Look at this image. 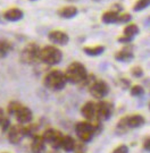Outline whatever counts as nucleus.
<instances>
[{"label": "nucleus", "instance_id": "393cba45", "mask_svg": "<svg viewBox=\"0 0 150 153\" xmlns=\"http://www.w3.org/2000/svg\"><path fill=\"white\" fill-rule=\"evenodd\" d=\"M131 90H130V93H131V95L132 97H141L143 93H145V88H142L141 85H133V86H131Z\"/></svg>", "mask_w": 150, "mask_h": 153}, {"label": "nucleus", "instance_id": "9b49d317", "mask_svg": "<svg viewBox=\"0 0 150 153\" xmlns=\"http://www.w3.org/2000/svg\"><path fill=\"white\" fill-rule=\"evenodd\" d=\"M48 39L51 43L57 44V45H66L69 42V36L66 32L60 31V30H54L49 32Z\"/></svg>", "mask_w": 150, "mask_h": 153}, {"label": "nucleus", "instance_id": "412c9836", "mask_svg": "<svg viewBox=\"0 0 150 153\" xmlns=\"http://www.w3.org/2000/svg\"><path fill=\"white\" fill-rule=\"evenodd\" d=\"M84 53H87L88 56H91V57H97V56H100L104 53L105 51V47L104 45H93V47H84L83 48Z\"/></svg>", "mask_w": 150, "mask_h": 153}, {"label": "nucleus", "instance_id": "2eb2a0df", "mask_svg": "<svg viewBox=\"0 0 150 153\" xmlns=\"http://www.w3.org/2000/svg\"><path fill=\"white\" fill-rule=\"evenodd\" d=\"M46 150V142L41 135H34L32 136L31 142V152L32 153H43Z\"/></svg>", "mask_w": 150, "mask_h": 153}, {"label": "nucleus", "instance_id": "a878e982", "mask_svg": "<svg viewBox=\"0 0 150 153\" xmlns=\"http://www.w3.org/2000/svg\"><path fill=\"white\" fill-rule=\"evenodd\" d=\"M131 74L135 78H140V77L143 76V68L140 66H134L131 68Z\"/></svg>", "mask_w": 150, "mask_h": 153}, {"label": "nucleus", "instance_id": "b1692460", "mask_svg": "<svg viewBox=\"0 0 150 153\" xmlns=\"http://www.w3.org/2000/svg\"><path fill=\"white\" fill-rule=\"evenodd\" d=\"M150 6V0H138L133 6L134 11H141Z\"/></svg>", "mask_w": 150, "mask_h": 153}, {"label": "nucleus", "instance_id": "e433bc0d", "mask_svg": "<svg viewBox=\"0 0 150 153\" xmlns=\"http://www.w3.org/2000/svg\"><path fill=\"white\" fill-rule=\"evenodd\" d=\"M2 153H7V152H2Z\"/></svg>", "mask_w": 150, "mask_h": 153}, {"label": "nucleus", "instance_id": "5701e85b", "mask_svg": "<svg viewBox=\"0 0 150 153\" xmlns=\"http://www.w3.org/2000/svg\"><path fill=\"white\" fill-rule=\"evenodd\" d=\"M37 125L35 124H25V125H22V129L23 133H24V136H34L35 135V131H37Z\"/></svg>", "mask_w": 150, "mask_h": 153}, {"label": "nucleus", "instance_id": "f03ea898", "mask_svg": "<svg viewBox=\"0 0 150 153\" xmlns=\"http://www.w3.org/2000/svg\"><path fill=\"white\" fill-rule=\"evenodd\" d=\"M7 112L9 115L14 116L16 118V120L18 121V124H21V125L28 124L33 119L32 110L26 105H23L22 103L16 102V101L9 102L8 107H7Z\"/></svg>", "mask_w": 150, "mask_h": 153}, {"label": "nucleus", "instance_id": "2f4dec72", "mask_svg": "<svg viewBox=\"0 0 150 153\" xmlns=\"http://www.w3.org/2000/svg\"><path fill=\"white\" fill-rule=\"evenodd\" d=\"M6 117V114H5V110L2 109L1 107H0V124H1V121L5 119Z\"/></svg>", "mask_w": 150, "mask_h": 153}, {"label": "nucleus", "instance_id": "7ed1b4c3", "mask_svg": "<svg viewBox=\"0 0 150 153\" xmlns=\"http://www.w3.org/2000/svg\"><path fill=\"white\" fill-rule=\"evenodd\" d=\"M67 79L64 71L59 69H52L43 78V84L46 88H48L51 91H60L66 86Z\"/></svg>", "mask_w": 150, "mask_h": 153}, {"label": "nucleus", "instance_id": "423d86ee", "mask_svg": "<svg viewBox=\"0 0 150 153\" xmlns=\"http://www.w3.org/2000/svg\"><path fill=\"white\" fill-rule=\"evenodd\" d=\"M75 133H76V135L81 142L88 143L93 138V135L96 134V129L90 121H80L75 125Z\"/></svg>", "mask_w": 150, "mask_h": 153}, {"label": "nucleus", "instance_id": "f704fd0d", "mask_svg": "<svg viewBox=\"0 0 150 153\" xmlns=\"http://www.w3.org/2000/svg\"><path fill=\"white\" fill-rule=\"evenodd\" d=\"M149 109H150V102H149Z\"/></svg>", "mask_w": 150, "mask_h": 153}, {"label": "nucleus", "instance_id": "0eeeda50", "mask_svg": "<svg viewBox=\"0 0 150 153\" xmlns=\"http://www.w3.org/2000/svg\"><path fill=\"white\" fill-rule=\"evenodd\" d=\"M89 92L95 99L101 100V99H104L105 97H107V94L109 93V86H108V84L105 81H102V79H96L95 82L90 85Z\"/></svg>", "mask_w": 150, "mask_h": 153}, {"label": "nucleus", "instance_id": "7c9ffc66", "mask_svg": "<svg viewBox=\"0 0 150 153\" xmlns=\"http://www.w3.org/2000/svg\"><path fill=\"white\" fill-rule=\"evenodd\" d=\"M143 149L146 151H150V137H147L143 142Z\"/></svg>", "mask_w": 150, "mask_h": 153}, {"label": "nucleus", "instance_id": "f8f14e48", "mask_svg": "<svg viewBox=\"0 0 150 153\" xmlns=\"http://www.w3.org/2000/svg\"><path fill=\"white\" fill-rule=\"evenodd\" d=\"M81 115L83 116L84 118L88 121H92L97 118L96 115V102L93 101H88L81 107Z\"/></svg>", "mask_w": 150, "mask_h": 153}, {"label": "nucleus", "instance_id": "a211bd4d", "mask_svg": "<svg viewBox=\"0 0 150 153\" xmlns=\"http://www.w3.org/2000/svg\"><path fill=\"white\" fill-rule=\"evenodd\" d=\"M76 146V142L71 135H64L61 138L60 149H63L65 152H73Z\"/></svg>", "mask_w": 150, "mask_h": 153}, {"label": "nucleus", "instance_id": "39448f33", "mask_svg": "<svg viewBox=\"0 0 150 153\" xmlns=\"http://www.w3.org/2000/svg\"><path fill=\"white\" fill-rule=\"evenodd\" d=\"M40 48L37 43H28L21 51V61L23 64H28V65H32L34 62L39 60V53Z\"/></svg>", "mask_w": 150, "mask_h": 153}, {"label": "nucleus", "instance_id": "9d476101", "mask_svg": "<svg viewBox=\"0 0 150 153\" xmlns=\"http://www.w3.org/2000/svg\"><path fill=\"white\" fill-rule=\"evenodd\" d=\"M7 133V138L11 144H19L22 142V140L24 138V133L22 129V125L17 124V125H10V127L8 128Z\"/></svg>", "mask_w": 150, "mask_h": 153}, {"label": "nucleus", "instance_id": "ddd939ff", "mask_svg": "<svg viewBox=\"0 0 150 153\" xmlns=\"http://www.w3.org/2000/svg\"><path fill=\"white\" fill-rule=\"evenodd\" d=\"M115 59L118 61H122V62H128V61L133 60L134 55L133 51H132V45L128 43L125 44V47L122 50H119L118 52L115 53Z\"/></svg>", "mask_w": 150, "mask_h": 153}, {"label": "nucleus", "instance_id": "f3484780", "mask_svg": "<svg viewBox=\"0 0 150 153\" xmlns=\"http://www.w3.org/2000/svg\"><path fill=\"white\" fill-rule=\"evenodd\" d=\"M146 123L143 116L135 114L132 116H126V124L128 128H138L140 126H142Z\"/></svg>", "mask_w": 150, "mask_h": 153}, {"label": "nucleus", "instance_id": "6ab92c4d", "mask_svg": "<svg viewBox=\"0 0 150 153\" xmlns=\"http://www.w3.org/2000/svg\"><path fill=\"white\" fill-rule=\"evenodd\" d=\"M118 15L119 13L115 10H107L101 15V22L104 24H115L118 22Z\"/></svg>", "mask_w": 150, "mask_h": 153}, {"label": "nucleus", "instance_id": "dca6fc26", "mask_svg": "<svg viewBox=\"0 0 150 153\" xmlns=\"http://www.w3.org/2000/svg\"><path fill=\"white\" fill-rule=\"evenodd\" d=\"M58 16L61 18H65V19H71L74 18L78 14V9L75 6H65V7H61L57 11Z\"/></svg>", "mask_w": 150, "mask_h": 153}, {"label": "nucleus", "instance_id": "6e6552de", "mask_svg": "<svg viewBox=\"0 0 150 153\" xmlns=\"http://www.w3.org/2000/svg\"><path fill=\"white\" fill-rule=\"evenodd\" d=\"M41 136L45 140L46 143L50 144L54 149H59L64 134L57 129H54V128H48L43 131V134Z\"/></svg>", "mask_w": 150, "mask_h": 153}, {"label": "nucleus", "instance_id": "4468645a", "mask_svg": "<svg viewBox=\"0 0 150 153\" xmlns=\"http://www.w3.org/2000/svg\"><path fill=\"white\" fill-rule=\"evenodd\" d=\"M24 17V11L17 7H13L4 11V18L8 22H18Z\"/></svg>", "mask_w": 150, "mask_h": 153}, {"label": "nucleus", "instance_id": "473e14b6", "mask_svg": "<svg viewBox=\"0 0 150 153\" xmlns=\"http://www.w3.org/2000/svg\"><path fill=\"white\" fill-rule=\"evenodd\" d=\"M67 1H75V0H67Z\"/></svg>", "mask_w": 150, "mask_h": 153}, {"label": "nucleus", "instance_id": "cd10ccee", "mask_svg": "<svg viewBox=\"0 0 150 153\" xmlns=\"http://www.w3.org/2000/svg\"><path fill=\"white\" fill-rule=\"evenodd\" d=\"M9 127H10V120H9V118L6 116L5 119L1 121V124H0V128H1L2 131H7Z\"/></svg>", "mask_w": 150, "mask_h": 153}, {"label": "nucleus", "instance_id": "c85d7f7f", "mask_svg": "<svg viewBox=\"0 0 150 153\" xmlns=\"http://www.w3.org/2000/svg\"><path fill=\"white\" fill-rule=\"evenodd\" d=\"M113 153H128V148L125 145V144H122V145H118Z\"/></svg>", "mask_w": 150, "mask_h": 153}, {"label": "nucleus", "instance_id": "aec40b11", "mask_svg": "<svg viewBox=\"0 0 150 153\" xmlns=\"http://www.w3.org/2000/svg\"><path fill=\"white\" fill-rule=\"evenodd\" d=\"M139 32H140L139 26L137 24H134V23H131V24H126L125 25V27L123 30V35L133 40L134 36L139 34Z\"/></svg>", "mask_w": 150, "mask_h": 153}, {"label": "nucleus", "instance_id": "c756f323", "mask_svg": "<svg viewBox=\"0 0 150 153\" xmlns=\"http://www.w3.org/2000/svg\"><path fill=\"white\" fill-rule=\"evenodd\" d=\"M119 85L122 86V88H130V79H128V78H122V79H119Z\"/></svg>", "mask_w": 150, "mask_h": 153}, {"label": "nucleus", "instance_id": "f257e3e1", "mask_svg": "<svg viewBox=\"0 0 150 153\" xmlns=\"http://www.w3.org/2000/svg\"><path fill=\"white\" fill-rule=\"evenodd\" d=\"M64 73H65L67 82L75 85H81L89 76V73L87 71L85 66L78 61H74L71 65L67 66L66 71Z\"/></svg>", "mask_w": 150, "mask_h": 153}, {"label": "nucleus", "instance_id": "72a5a7b5", "mask_svg": "<svg viewBox=\"0 0 150 153\" xmlns=\"http://www.w3.org/2000/svg\"><path fill=\"white\" fill-rule=\"evenodd\" d=\"M28 1H37V0H28Z\"/></svg>", "mask_w": 150, "mask_h": 153}, {"label": "nucleus", "instance_id": "c9c22d12", "mask_svg": "<svg viewBox=\"0 0 150 153\" xmlns=\"http://www.w3.org/2000/svg\"><path fill=\"white\" fill-rule=\"evenodd\" d=\"M80 153H84V152H80Z\"/></svg>", "mask_w": 150, "mask_h": 153}, {"label": "nucleus", "instance_id": "4be33fe9", "mask_svg": "<svg viewBox=\"0 0 150 153\" xmlns=\"http://www.w3.org/2000/svg\"><path fill=\"white\" fill-rule=\"evenodd\" d=\"M13 49V45L7 40H0V58H5L9 55Z\"/></svg>", "mask_w": 150, "mask_h": 153}, {"label": "nucleus", "instance_id": "20e7f679", "mask_svg": "<svg viewBox=\"0 0 150 153\" xmlns=\"http://www.w3.org/2000/svg\"><path fill=\"white\" fill-rule=\"evenodd\" d=\"M63 59V52L55 45H46L40 49L39 60L47 65H57Z\"/></svg>", "mask_w": 150, "mask_h": 153}, {"label": "nucleus", "instance_id": "1a4fd4ad", "mask_svg": "<svg viewBox=\"0 0 150 153\" xmlns=\"http://www.w3.org/2000/svg\"><path fill=\"white\" fill-rule=\"evenodd\" d=\"M114 111V105L109 101L100 100L96 103V115L99 120H106L109 119Z\"/></svg>", "mask_w": 150, "mask_h": 153}, {"label": "nucleus", "instance_id": "bb28decb", "mask_svg": "<svg viewBox=\"0 0 150 153\" xmlns=\"http://www.w3.org/2000/svg\"><path fill=\"white\" fill-rule=\"evenodd\" d=\"M132 19V16L130 13H119L118 15V22L117 23H122V24H126Z\"/></svg>", "mask_w": 150, "mask_h": 153}]
</instances>
